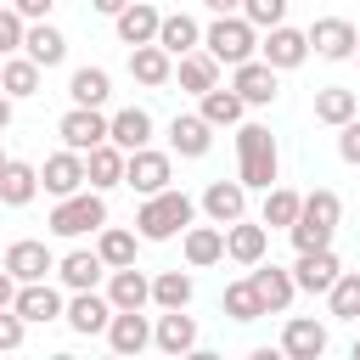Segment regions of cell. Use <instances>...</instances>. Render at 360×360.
Masks as SVG:
<instances>
[{
    "label": "cell",
    "instance_id": "f1b7e54d",
    "mask_svg": "<svg viewBox=\"0 0 360 360\" xmlns=\"http://www.w3.org/2000/svg\"><path fill=\"white\" fill-rule=\"evenodd\" d=\"M158 22H163V11H158L152 0H129V6L112 17L118 45H146V39H158Z\"/></svg>",
    "mask_w": 360,
    "mask_h": 360
},
{
    "label": "cell",
    "instance_id": "11a10c76",
    "mask_svg": "<svg viewBox=\"0 0 360 360\" xmlns=\"http://www.w3.org/2000/svg\"><path fill=\"white\" fill-rule=\"evenodd\" d=\"M0 6H6V0H0Z\"/></svg>",
    "mask_w": 360,
    "mask_h": 360
},
{
    "label": "cell",
    "instance_id": "836d02e7",
    "mask_svg": "<svg viewBox=\"0 0 360 360\" xmlns=\"http://www.w3.org/2000/svg\"><path fill=\"white\" fill-rule=\"evenodd\" d=\"M174 79H180V90H186V96H202V90H214V84H219V62L197 45V51L174 56Z\"/></svg>",
    "mask_w": 360,
    "mask_h": 360
},
{
    "label": "cell",
    "instance_id": "60d3db41",
    "mask_svg": "<svg viewBox=\"0 0 360 360\" xmlns=\"http://www.w3.org/2000/svg\"><path fill=\"white\" fill-rule=\"evenodd\" d=\"M326 309L332 321H360V270H338V281L326 287Z\"/></svg>",
    "mask_w": 360,
    "mask_h": 360
},
{
    "label": "cell",
    "instance_id": "e0dca14e",
    "mask_svg": "<svg viewBox=\"0 0 360 360\" xmlns=\"http://www.w3.org/2000/svg\"><path fill=\"white\" fill-rule=\"evenodd\" d=\"M56 135H62V146L90 152V146L107 141V112H101V107H68V112L56 118Z\"/></svg>",
    "mask_w": 360,
    "mask_h": 360
},
{
    "label": "cell",
    "instance_id": "8fae6325",
    "mask_svg": "<svg viewBox=\"0 0 360 360\" xmlns=\"http://www.w3.org/2000/svg\"><path fill=\"white\" fill-rule=\"evenodd\" d=\"M62 321H68V332H79V338H101L107 321H112V304H107L101 287H84V292H73V298L62 304Z\"/></svg>",
    "mask_w": 360,
    "mask_h": 360
},
{
    "label": "cell",
    "instance_id": "681fc988",
    "mask_svg": "<svg viewBox=\"0 0 360 360\" xmlns=\"http://www.w3.org/2000/svg\"><path fill=\"white\" fill-rule=\"evenodd\" d=\"M11 112H17V101H11V96H6V90H0V135H6V129H11Z\"/></svg>",
    "mask_w": 360,
    "mask_h": 360
},
{
    "label": "cell",
    "instance_id": "7dc6e473",
    "mask_svg": "<svg viewBox=\"0 0 360 360\" xmlns=\"http://www.w3.org/2000/svg\"><path fill=\"white\" fill-rule=\"evenodd\" d=\"M11 298H17V276L0 264V309H11Z\"/></svg>",
    "mask_w": 360,
    "mask_h": 360
},
{
    "label": "cell",
    "instance_id": "6da1fadb",
    "mask_svg": "<svg viewBox=\"0 0 360 360\" xmlns=\"http://www.w3.org/2000/svg\"><path fill=\"white\" fill-rule=\"evenodd\" d=\"M236 180L248 191H264L281 180V146L264 124H248V118L236 124Z\"/></svg>",
    "mask_w": 360,
    "mask_h": 360
},
{
    "label": "cell",
    "instance_id": "4316f807",
    "mask_svg": "<svg viewBox=\"0 0 360 360\" xmlns=\"http://www.w3.org/2000/svg\"><path fill=\"white\" fill-rule=\"evenodd\" d=\"M68 101H73V107H107V101H112V73H107L101 62L73 68V73H68Z\"/></svg>",
    "mask_w": 360,
    "mask_h": 360
},
{
    "label": "cell",
    "instance_id": "d4e9b609",
    "mask_svg": "<svg viewBox=\"0 0 360 360\" xmlns=\"http://www.w3.org/2000/svg\"><path fill=\"white\" fill-rule=\"evenodd\" d=\"M22 56H34L39 68H62V62H68V34H62L51 17L28 22V34H22Z\"/></svg>",
    "mask_w": 360,
    "mask_h": 360
},
{
    "label": "cell",
    "instance_id": "e575fe53",
    "mask_svg": "<svg viewBox=\"0 0 360 360\" xmlns=\"http://www.w3.org/2000/svg\"><path fill=\"white\" fill-rule=\"evenodd\" d=\"M34 197H39V169L22 163V158H11V163L0 169V202H6V208H28Z\"/></svg>",
    "mask_w": 360,
    "mask_h": 360
},
{
    "label": "cell",
    "instance_id": "4dcf8cb0",
    "mask_svg": "<svg viewBox=\"0 0 360 360\" xmlns=\"http://www.w3.org/2000/svg\"><path fill=\"white\" fill-rule=\"evenodd\" d=\"M107 141L124 146V152L146 146V141H152V112H146V107H118V112H107Z\"/></svg>",
    "mask_w": 360,
    "mask_h": 360
},
{
    "label": "cell",
    "instance_id": "d590c367",
    "mask_svg": "<svg viewBox=\"0 0 360 360\" xmlns=\"http://www.w3.org/2000/svg\"><path fill=\"white\" fill-rule=\"evenodd\" d=\"M354 112H360V96H354L349 84H321V90H315V124L338 129V124H349Z\"/></svg>",
    "mask_w": 360,
    "mask_h": 360
},
{
    "label": "cell",
    "instance_id": "5b68a950",
    "mask_svg": "<svg viewBox=\"0 0 360 360\" xmlns=\"http://www.w3.org/2000/svg\"><path fill=\"white\" fill-rule=\"evenodd\" d=\"M124 186L135 197H152V191L174 186V152H158L152 141L135 146V152H124Z\"/></svg>",
    "mask_w": 360,
    "mask_h": 360
},
{
    "label": "cell",
    "instance_id": "f35d334b",
    "mask_svg": "<svg viewBox=\"0 0 360 360\" xmlns=\"http://www.w3.org/2000/svg\"><path fill=\"white\" fill-rule=\"evenodd\" d=\"M191 292H197L191 270H158V276H152V304H158V309H186Z\"/></svg>",
    "mask_w": 360,
    "mask_h": 360
},
{
    "label": "cell",
    "instance_id": "7c38bea8",
    "mask_svg": "<svg viewBox=\"0 0 360 360\" xmlns=\"http://www.w3.org/2000/svg\"><path fill=\"white\" fill-rule=\"evenodd\" d=\"M287 360H321L326 349H332V332H326V321H315V315H292L287 326H281V343H276Z\"/></svg>",
    "mask_w": 360,
    "mask_h": 360
},
{
    "label": "cell",
    "instance_id": "ee69618b",
    "mask_svg": "<svg viewBox=\"0 0 360 360\" xmlns=\"http://www.w3.org/2000/svg\"><path fill=\"white\" fill-rule=\"evenodd\" d=\"M22 338H28V321H22L17 309H0V354L22 349Z\"/></svg>",
    "mask_w": 360,
    "mask_h": 360
},
{
    "label": "cell",
    "instance_id": "4fadbf2b",
    "mask_svg": "<svg viewBox=\"0 0 360 360\" xmlns=\"http://www.w3.org/2000/svg\"><path fill=\"white\" fill-rule=\"evenodd\" d=\"M264 253H270V225H264V219H248V214H242V219L225 225V259H231V264L248 270V264H259Z\"/></svg>",
    "mask_w": 360,
    "mask_h": 360
},
{
    "label": "cell",
    "instance_id": "277c9868",
    "mask_svg": "<svg viewBox=\"0 0 360 360\" xmlns=\"http://www.w3.org/2000/svg\"><path fill=\"white\" fill-rule=\"evenodd\" d=\"M202 51H208L219 68H236V62L259 56V28H253L242 11H225V17H214V22L202 28Z\"/></svg>",
    "mask_w": 360,
    "mask_h": 360
},
{
    "label": "cell",
    "instance_id": "d6a6232c",
    "mask_svg": "<svg viewBox=\"0 0 360 360\" xmlns=\"http://www.w3.org/2000/svg\"><path fill=\"white\" fill-rule=\"evenodd\" d=\"M158 45H163L169 56H186V51L202 45V22H197L191 11H163V22H158Z\"/></svg>",
    "mask_w": 360,
    "mask_h": 360
},
{
    "label": "cell",
    "instance_id": "7bdbcfd3",
    "mask_svg": "<svg viewBox=\"0 0 360 360\" xmlns=\"http://www.w3.org/2000/svg\"><path fill=\"white\" fill-rule=\"evenodd\" d=\"M242 17L253 28H276V22H287V0H242Z\"/></svg>",
    "mask_w": 360,
    "mask_h": 360
},
{
    "label": "cell",
    "instance_id": "8992f818",
    "mask_svg": "<svg viewBox=\"0 0 360 360\" xmlns=\"http://www.w3.org/2000/svg\"><path fill=\"white\" fill-rule=\"evenodd\" d=\"M304 34H309V51H315L321 62H349L354 45H360V28H354L349 17H315Z\"/></svg>",
    "mask_w": 360,
    "mask_h": 360
},
{
    "label": "cell",
    "instance_id": "d6986e66",
    "mask_svg": "<svg viewBox=\"0 0 360 360\" xmlns=\"http://www.w3.org/2000/svg\"><path fill=\"white\" fill-rule=\"evenodd\" d=\"M79 186H84V152L62 146V152H51V158L39 163V191H45V197H68V191H79Z\"/></svg>",
    "mask_w": 360,
    "mask_h": 360
},
{
    "label": "cell",
    "instance_id": "5bb4252c",
    "mask_svg": "<svg viewBox=\"0 0 360 360\" xmlns=\"http://www.w3.org/2000/svg\"><path fill=\"white\" fill-rule=\"evenodd\" d=\"M180 259H186V270H214V264L225 259V225H214V219L197 225V219H191V225L180 231Z\"/></svg>",
    "mask_w": 360,
    "mask_h": 360
},
{
    "label": "cell",
    "instance_id": "7402d4cb",
    "mask_svg": "<svg viewBox=\"0 0 360 360\" xmlns=\"http://www.w3.org/2000/svg\"><path fill=\"white\" fill-rule=\"evenodd\" d=\"M56 281H62L68 292L101 287V281H107V264H101V253H96V248H68V253L56 259Z\"/></svg>",
    "mask_w": 360,
    "mask_h": 360
},
{
    "label": "cell",
    "instance_id": "74e56055",
    "mask_svg": "<svg viewBox=\"0 0 360 360\" xmlns=\"http://www.w3.org/2000/svg\"><path fill=\"white\" fill-rule=\"evenodd\" d=\"M96 253H101V264H107V270H118V264H135V253H141V236H135V231H124V225H101V231H96Z\"/></svg>",
    "mask_w": 360,
    "mask_h": 360
},
{
    "label": "cell",
    "instance_id": "83f0119b",
    "mask_svg": "<svg viewBox=\"0 0 360 360\" xmlns=\"http://www.w3.org/2000/svg\"><path fill=\"white\" fill-rule=\"evenodd\" d=\"M338 253L332 248H309V253H298V264H292V281H298V292H326L332 281H338Z\"/></svg>",
    "mask_w": 360,
    "mask_h": 360
},
{
    "label": "cell",
    "instance_id": "ab89813d",
    "mask_svg": "<svg viewBox=\"0 0 360 360\" xmlns=\"http://www.w3.org/2000/svg\"><path fill=\"white\" fill-rule=\"evenodd\" d=\"M219 309L236 321V326H253L259 315H264V304H259V292H253V281L242 276V281H231L225 292H219Z\"/></svg>",
    "mask_w": 360,
    "mask_h": 360
},
{
    "label": "cell",
    "instance_id": "7a4b0ae2",
    "mask_svg": "<svg viewBox=\"0 0 360 360\" xmlns=\"http://www.w3.org/2000/svg\"><path fill=\"white\" fill-rule=\"evenodd\" d=\"M191 219H197V202H191L180 186H163V191L141 197V208H135V236H141V242H174Z\"/></svg>",
    "mask_w": 360,
    "mask_h": 360
},
{
    "label": "cell",
    "instance_id": "bcb514c9",
    "mask_svg": "<svg viewBox=\"0 0 360 360\" xmlns=\"http://www.w3.org/2000/svg\"><path fill=\"white\" fill-rule=\"evenodd\" d=\"M11 6H17L28 22H39V17H51V6H56V0H11Z\"/></svg>",
    "mask_w": 360,
    "mask_h": 360
},
{
    "label": "cell",
    "instance_id": "816d5d0a",
    "mask_svg": "<svg viewBox=\"0 0 360 360\" xmlns=\"http://www.w3.org/2000/svg\"><path fill=\"white\" fill-rule=\"evenodd\" d=\"M6 163H11V152H6V146H0V169H6Z\"/></svg>",
    "mask_w": 360,
    "mask_h": 360
},
{
    "label": "cell",
    "instance_id": "ba28073f",
    "mask_svg": "<svg viewBox=\"0 0 360 360\" xmlns=\"http://www.w3.org/2000/svg\"><path fill=\"white\" fill-rule=\"evenodd\" d=\"M101 338H107V349L118 360H135V354L152 349V321H146V309H112V321H107Z\"/></svg>",
    "mask_w": 360,
    "mask_h": 360
},
{
    "label": "cell",
    "instance_id": "603a6c76",
    "mask_svg": "<svg viewBox=\"0 0 360 360\" xmlns=\"http://www.w3.org/2000/svg\"><path fill=\"white\" fill-rule=\"evenodd\" d=\"M129 79H135V84H146V90H163V84L174 79V56H169L158 39L129 45Z\"/></svg>",
    "mask_w": 360,
    "mask_h": 360
},
{
    "label": "cell",
    "instance_id": "44dd1931",
    "mask_svg": "<svg viewBox=\"0 0 360 360\" xmlns=\"http://www.w3.org/2000/svg\"><path fill=\"white\" fill-rule=\"evenodd\" d=\"M197 208H202L214 225H231V219L248 214V186H242V180H208L202 197H197Z\"/></svg>",
    "mask_w": 360,
    "mask_h": 360
},
{
    "label": "cell",
    "instance_id": "db71d44e",
    "mask_svg": "<svg viewBox=\"0 0 360 360\" xmlns=\"http://www.w3.org/2000/svg\"><path fill=\"white\" fill-rule=\"evenodd\" d=\"M349 62H360V45H354V56H349Z\"/></svg>",
    "mask_w": 360,
    "mask_h": 360
},
{
    "label": "cell",
    "instance_id": "9c48e42d",
    "mask_svg": "<svg viewBox=\"0 0 360 360\" xmlns=\"http://www.w3.org/2000/svg\"><path fill=\"white\" fill-rule=\"evenodd\" d=\"M259 56H264L276 73H292V68H304V62H309V34H304V28H287V22H276V28H264V39H259Z\"/></svg>",
    "mask_w": 360,
    "mask_h": 360
},
{
    "label": "cell",
    "instance_id": "1f68e13d",
    "mask_svg": "<svg viewBox=\"0 0 360 360\" xmlns=\"http://www.w3.org/2000/svg\"><path fill=\"white\" fill-rule=\"evenodd\" d=\"M84 186H96V191L124 186V146H112V141L90 146V152H84Z\"/></svg>",
    "mask_w": 360,
    "mask_h": 360
},
{
    "label": "cell",
    "instance_id": "3957f363",
    "mask_svg": "<svg viewBox=\"0 0 360 360\" xmlns=\"http://www.w3.org/2000/svg\"><path fill=\"white\" fill-rule=\"evenodd\" d=\"M51 236H62V242H79V236H96L101 225H107V191H96V186H79V191H68V197H56V208H51Z\"/></svg>",
    "mask_w": 360,
    "mask_h": 360
},
{
    "label": "cell",
    "instance_id": "b9f144b4",
    "mask_svg": "<svg viewBox=\"0 0 360 360\" xmlns=\"http://www.w3.org/2000/svg\"><path fill=\"white\" fill-rule=\"evenodd\" d=\"M22 34H28V17L6 0L0 6V56H11V51H22Z\"/></svg>",
    "mask_w": 360,
    "mask_h": 360
},
{
    "label": "cell",
    "instance_id": "8d00e7d4",
    "mask_svg": "<svg viewBox=\"0 0 360 360\" xmlns=\"http://www.w3.org/2000/svg\"><path fill=\"white\" fill-rule=\"evenodd\" d=\"M298 202H304V191H292V186H264V202H259V219L270 225V231H287L292 219H298Z\"/></svg>",
    "mask_w": 360,
    "mask_h": 360
},
{
    "label": "cell",
    "instance_id": "9a60e30c",
    "mask_svg": "<svg viewBox=\"0 0 360 360\" xmlns=\"http://www.w3.org/2000/svg\"><path fill=\"white\" fill-rule=\"evenodd\" d=\"M0 264H6L17 281H51V276H56V253H51L39 236H17Z\"/></svg>",
    "mask_w": 360,
    "mask_h": 360
},
{
    "label": "cell",
    "instance_id": "ffe728a7",
    "mask_svg": "<svg viewBox=\"0 0 360 360\" xmlns=\"http://www.w3.org/2000/svg\"><path fill=\"white\" fill-rule=\"evenodd\" d=\"M152 349L158 354H197V321L186 315V309H163L158 321H152Z\"/></svg>",
    "mask_w": 360,
    "mask_h": 360
},
{
    "label": "cell",
    "instance_id": "c3c4849f",
    "mask_svg": "<svg viewBox=\"0 0 360 360\" xmlns=\"http://www.w3.org/2000/svg\"><path fill=\"white\" fill-rule=\"evenodd\" d=\"M124 6H129V0H90V11H96V17H118Z\"/></svg>",
    "mask_w": 360,
    "mask_h": 360
},
{
    "label": "cell",
    "instance_id": "f907efd6",
    "mask_svg": "<svg viewBox=\"0 0 360 360\" xmlns=\"http://www.w3.org/2000/svg\"><path fill=\"white\" fill-rule=\"evenodd\" d=\"M202 6H208L214 17H225V11H242V0H202Z\"/></svg>",
    "mask_w": 360,
    "mask_h": 360
},
{
    "label": "cell",
    "instance_id": "cb8c5ba5",
    "mask_svg": "<svg viewBox=\"0 0 360 360\" xmlns=\"http://www.w3.org/2000/svg\"><path fill=\"white\" fill-rule=\"evenodd\" d=\"M208 146H214V124H208L202 112H174V118H169V152H180V158H208Z\"/></svg>",
    "mask_w": 360,
    "mask_h": 360
},
{
    "label": "cell",
    "instance_id": "f6af8a7d",
    "mask_svg": "<svg viewBox=\"0 0 360 360\" xmlns=\"http://www.w3.org/2000/svg\"><path fill=\"white\" fill-rule=\"evenodd\" d=\"M338 158H343L349 169H360V112H354L349 124H338Z\"/></svg>",
    "mask_w": 360,
    "mask_h": 360
},
{
    "label": "cell",
    "instance_id": "484cf974",
    "mask_svg": "<svg viewBox=\"0 0 360 360\" xmlns=\"http://www.w3.org/2000/svg\"><path fill=\"white\" fill-rule=\"evenodd\" d=\"M39 84H45V68H39L34 56H22V51L0 56V90H6L11 101H28V96H39Z\"/></svg>",
    "mask_w": 360,
    "mask_h": 360
},
{
    "label": "cell",
    "instance_id": "52a82bcc",
    "mask_svg": "<svg viewBox=\"0 0 360 360\" xmlns=\"http://www.w3.org/2000/svg\"><path fill=\"white\" fill-rule=\"evenodd\" d=\"M231 90H236L248 107H270V101L281 96V73H276L264 56H248V62L231 68Z\"/></svg>",
    "mask_w": 360,
    "mask_h": 360
},
{
    "label": "cell",
    "instance_id": "ac0fdd59",
    "mask_svg": "<svg viewBox=\"0 0 360 360\" xmlns=\"http://www.w3.org/2000/svg\"><path fill=\"white\" fill-rule=\"evenodd\" d=\"M101 292H107L112 309H146V304H152V276H146L141 264H118V270H107Z\"/></svg>",
    "mask_w": 360,
    "mask_h": 360
},
{
    "label": "cell",
    "instance_id": "f546056e",
    "mask_svg": "<svg viewBox=\"0 0 360 360\" xmlns=\"http://www.w3.org/2000/svg\"><path fill=\"white\" fill-rule=\"evenodd\" d=\"M197 112H202L214 129H236V124L248 118V101H242L231 84H214V90H202V96H197Z\"/></svg>",
    "mask_w": 360,
    "mask_h": 360
},
{
    "label": "cell",
    "instance_id": "f5cc1de1",
    "mask_svg": "<svg viewBox=\"0 0 360 360\" xmlns=\"http://www.w3.org/2000/svg\"><path fill=\"white\" fill-rule=\"evenodd\" d=\"M349 354H354V360H360V338H354V349H349Z\"/></svg>",
    "mask_w": 360,
    "mask_h": 360
},
{
    "label": "cell",
    "instance_id": "2e32d148",
    "mask_svg": "<svg viewBox=\"0 0 360 360\" xmlns=\"http://www.w3.org/2000/svg\"><path fill=\"white\" fill-rule=\"evenodd\" d=\"M62 287H51V281H17V298H11V309L28 321V326H51V321H62Z\"/></svg>",
    "mask_w": 360,
    "mask_h": 360
},
{
    "label": "cell",
    "instance_id": "30bf717a",
    "mask_svg": "<svg viewBox=\"0 0 360 360\" xmlns=\"http://www.w3.org/2000/svg\"><path fill=\"white\" fill-rule=\"evenodd\" d=\"M248 281H253L264 315H287L292 298H298V281H292V270H281V264H264V259H259V264H248Z\"/></svg>",
    "mask_w": 360,
    "mask_h": 360
}]
</instances>
